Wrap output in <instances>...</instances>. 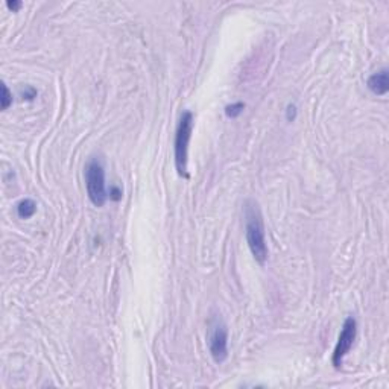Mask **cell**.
Returning a JSON list of instances; mask_svg holds the SVG:
<instances>
[{"mask_svg":"<svg viewBox=\"0 0 389 389\" xmlns=\"http://www.w3.org/2000/svg\"><path fill=\"white\" fill-rule=\"evenodd\" d=\"M110 198H113V200H119L120 198V190L117 187H111L110 188Z\"/></svg>","mask_w":389,"mask_h":389,"instance_id":"obj_13","label":"cell"},{"mask_svg":"<svg viewBox=\"0 0 389 389\" xmlns=\"http://www.w3.org/2000/svg\"><path fill=\"white\" fill-rule=\"evenodd\" d=\"M85 187L88 200L94 207H102L108 200V191L105 185V167L101 158L93 157L85 164Z\"/></svg>","mask_w":389,"mask_h":389,"instance_id":"obj_3","label":"cell"},{"mask_svg":"<svg viewBox=\"0 0 389 389\" xmlns=\"http://www.w3.org/2000/svg\"><path fill=\"white\" fill-rule=\"evenodd\" d=\"M356 334H357V321L353 316H348L344 321V325H342V330H341L337 344L334 347L333 357H331V362L336 368H339L342 365L344 357L350 353V350L356 341Z\"/></svg>","mask_w":389,"mask_h":389,"instance_id":"obj_5","label":"cell"},{"mask_svg":"<svg viewBox=\"0 0 389 389\" xmlns=\"http://www.w3.org/2000/svg\"><path fill=\"white\" fill-rule=\"evenodd\" d=\"M245 236L248 248L259 265H265L269 256L266 245V233L260 207L256 201L248 200L245 203Z\"/></svg>","mask_w":389,"mask_h":389,"instance_id":"obj_1","label":"cell"},{"mask_svg":"<svg viewBox=\"0 0 389 389\" xmlns=\"http://www.w3.org/2000/svg\"><path fill=\"white\" fill-rule=\"evenodd\" d=\"M11 104H13V94H11L10 88L4 84L2 85V110H8Z\"/></svg>","mask_w":389,"mask_h":389,"instance_id":"obj_9","label":"cell"},{"mask_svg":"<svg viewBox=\"0 0 389 389\" xmlns=\"http://www.w3.org/2000/svg\"><path fill=\"white\" fill-rule=\"evenodd\" d=\"M209 350L216 363H222L228 357V328L221 315L209 319Z\"/></svg>","mask_w":389,"mask_h":389,"instance_id":"obj_4","label":"cell"},{"mask_svg":"<svg viewBox=\"0 0 389 389\" xmlns=\"http://www.w3.org/2000/svg\"><path fill=\"white\" fill-rule=\"evenodd\" d=\"M23 98L25 99H28V101H32L34 98H37V90L34 88V87H25V90H23Z\"/></svg>","mask_w":389,"mask_h":389,"instance_id":"obj_10","label":"cell"},{"mask_svg":"<svg viewBox=\"0 0 389 389\" xmlns=\"http://www.w3.org/2000/svg\"><path fill=\"white\" fill-rule=\"evenodd\" d=\"M244 108H245V105H244L242 102H236V104H231V105H228V107L225 108V114H227V117H230V119H236V117L244 111Z\"/></svg>","mask_w":389,"mask_h":389,"instance_id":"obj_8","label":"cell"},{"mask_svg":"<svg viewBox=\"0 0 389 389\" xmlns=\"http://www.w3.org/2000/svg\"><path fill=\"white\" fill-rule=\"evenodd\" d=\"M286 117H287L289 122H294V120H295V117H297V107H295V105H287Z\"/></svg>","mask_w":389,"mask_h":389,"instance_id":"obj_11","label":"cell"},{"mask_svg":"<svg viewBox=\"0 0 389 389\" xmlns=\"http://www.w3.org/2000/svg\"><path fill=\"white\" fill-rule=\"evenodd\" d=\"M366 85L369 88V91L375 96H384L389 91V73L386 69L372 73Z\"/></svg>","mask_w":389,"mask_h":389,"instance_id":"obj_6","label":"cell"},{"mask_svg":"<svg viewBox=\"0 0 389 389\" xmlns=\"http://www.w3.org/2000/svg\"><path fill=\"white\" fill-rule=\"evenodd\" d=\"M194 125V117L191 111H184L179 117L176 131H175V143H173V152H175V167L179 176L188 178L187 173V155H188V143L191 138Z\"/></svg>","mask_w":389,"mask_h":389,"instance_id":"obj_2","label":"cell"},{"mask_svg":"<svg viewBox=\"0 0 389 389\" xmlns=\"http://www.w3.org/2000/svg\"><path fill=\"white\" fill-rule=\"evenodd\" d=\"M37 212V204L32 200H23L17 204V215L22 219H29L35 215Z\"/></svg>","mask_w":389,"mask_h":389,"instance_id":"obj_7","label":"cell"},{"mask_svg":"<svg viewBox=\"0 0 389 389\" xmlns=\"http://www.w3.org/2000/svg\"><path fill=\"white\" fill-rule=\"evenodd\" d=\"M7 7L13 11H19L22 8V2H11V0H8L7 2Z\"/></svg>","mask_w":389,"mask_h":389,"instance_id":"obj_12","label":"cell"}]
</instances>
